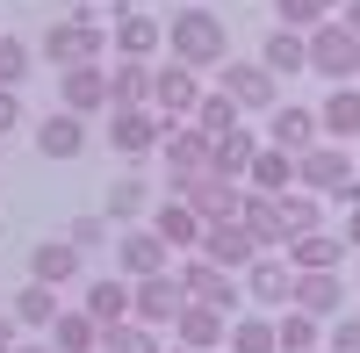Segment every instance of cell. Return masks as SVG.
I'll return each mask as SVG.
<instances>
[{
  "label": "cell",
  "mask_w": 360,
  "mask_h": 353,
  "mask_svg": "<svg viewBox=\"0 0 360 353\" xmlns=\"http://www.w3.org/2000/svg\"><path fill=\"white\" fill-rule=\"evenodd\" d=\"M281 224H288V238H303V231H324V195L288 188V195H281Z\"/></svg>",
  "instance_id": "obj_35"
},
{
  "label": "cell",
  "mask_w": 360,
  "mask_h": 353,
  "mask_svg": "<svg viewBox=\"0 0 360 353\" xmlns=\"http://www.w3.org/2000/svg\"><path fill=\"white\" fill-rule=\"evenodd\" d=\"M79 310L94 317L101 332H108V325H130V281H123V274H108V281H86V288H79Z\"/></svg>",
  "instance_id": "obj_23"
},
{
  "label": "cell",
  "mask_w": 360,
  "mask_h": 353,
  "mask_svg": "<svg viewBox=\"0 0 360 353\" xmlns=\"http://www.w3.org/2000/svg\"><path fill=\"white\" fill-rule=\"evenodd\" d=\"M295 181H310V195H332V202H360V181H353V152L346 144H310L295 159Z\"/></svg>",
  "instance_id": "obj_3"
},
{
  "label": "cell",
  "mask_w": 360,
  "mask_h": 353,
  "mask_svg": "<svg viewBox=\"0 0 360 353\" xmlns=\"http://www.w3.org/2000/svg\"><path fill=\"white\" fill-rule=\"evenodd\" d=\"M274 346H281V353H324V325L288 303V310L274 317Z\"/></svg>",
  "instance_id": "obj_33"
},
{
  "label": "cell",
  "mask_w": 360,
  "mask_h": 353,
  "mask_svg": "<svg viewBox=\"0 0 360 353\" xmlns=\"http://www.w3.org/2000/svg\"><path fill=\"white\" fill-rule=\"evenodd\" d=\"M188 123H195L202 137H224V130H238V101H231V94H202V108L188 115Z\"/></svg>",
  "instance_id": "obj_37"
},
{
  "label": "cell",
  "mask_w": 360,
  "mask_h": 353,
  "mask_svg": "<svg viewBox=\"0 0 360 353\" xmlns=\"http://www.w3.org/2000/svg\"><path fill=\"white\" fill-rule=\"evenodd\" d=\"M166 51H173V65H188V72H202V65H224V51H231V29L209 15V8H180L173 22H166Z\"/></svg>",
  "instance_id": "obj_1"
},
{
  "label": "cell",
  "mask_w": 360,
  "mask_h": 353,
  "mask_svg": "<svg viewBox=\"0 0 360 353\" xmlns=\"http://www.w3.org/2000/svg\"><path fill=\"white\" fill-rule=\"evenodd\" d=\"M245 296H252V303H266V310H281V303L295 296V267H288L281 252H259L252 267H245Z\"/></svg>",
  "instance_id": "obj_20"
},
{
  "label": "cell",
  "mask_w": 360,
  "mask_h": 353,
  "mask_svg": "<svg viewBox=\"0 0 360 353\" xmlns=\"http://www.w3.org/2000/svg\"><path fill=\"white\" fill-rule=\"evenodd\" d=\"M259 65L274 72V79H281V72H303V65H310V44L295 37V29H274V37L259 44Z\"/></svg>",
  "instance_id": "obj_34"
},
{
  "label": "cell",
  "mask_w": 360,
  "mask_h": 353,
  "mask_svg": "<svg viewBox=\"0 0 360 353\" xmlns=\"http://www.w3.org/2000/svg\"><path fill=\"white\" fill-rule=\"evenodd\" d=\"M159 159H166V181H195V173H209V137L195 123H173L159 137Z\"/></svg>",
  "instance_id": "obj_17"
},
{
  "label": "cell",
  "mask_w": 360,
  "mask_h": 353,
  "mask_svg": "<svg viewBox=\"0 0 360 353\" xmlns=\"http://www.w3.org/2000/svg\"><path fill=\"white\" fill-rule=\"evenodd\" d=\"M101 353H166L152 325H108L101 332Z\"/></svg>",
  "instance_id": "obj_38"
},
{
  "label": "cell",
  "mask_w": 360,
  "mask_h": 353,
  "mask_svg": "<svg viewBox=\"0 0 360 353\" xmlns=\"http://www.w3.org/2000/svg\"><path fill=\"white\" fill-rule=\"evenodd\" d=\"M101 217L108 224H137V217H152V181L130 166V173H115L108 181V202H101Z\"/></svg>",
  "instance_id": "obj_24"
},
{
  "label": "cell",
  "mask_w": 360,
  "mask_h": 353,
  "mask_svg": "<svg viewBox=\"0 0 360 353\" xmlns=\"http://www.w3.org/2000/svg\"><path fill=\"white\" fill-rule=\"evenodd\" d=\"M173 353H188V346H173Z\"/></svg>",
  "instance_id": "obj_50"
},
{
  "label": "cell",
  "mask_w": 360,
  "mask_h": 353,
  "mask_svg": "<svg viewBox=\"0 0 360 353\" xmlns=\"http://www.w3.org/2000/svg\"><path fill=\"white\" fill-rule=\"evenodd\" d=\"M303 317H346V288H339V274H295V296H288Z\"/></svg>",
  "instance_id": "obj_26"
},
{
  "label": "cell",
  "mask_w": 360,
  "mask_h": 353,
  "mask_svg": "<svg viewBox=\"0 0 360 353\" xmlns=\"http://www.w3.org/2000/svg\"><path fill=\"white\" fill-rule=\"evenodd\" d=\"M65 8H72V15H94V0H65Z\"/></svg>",
  "instance_id": "obj_48"
},
{
  "label": "cell",
  "mask_w": 360,
  "mask_h": 353,
  "mask_svg": "<svg viewBox=\"0 0 360 353\" xmlns=\"http://www.w3.org/2000/svg\"><path fill=\"white\" fill-rule=\"evenodd\" d=\"M231 353H281L274 346V317H231Z\"/></svg>",
  "instance_id": "obj_36"
},
{
  "label": "cell",
  "mask_w": 360,
  "mask_h": 353,
  "mask_svg": "<svg viewBox=\"0 0 360 353\" xmlns=\"http://www.w3.org/2000/svg\"><path fill=\"white\" fill-rule=\"evenodd\" d=\"M173 195L188 202L202 224H238V210H245V181H224V173H195V181H173Z\"/></svg>",
  "instance_id": "obj_5"
},
{
  "label": "cell",
  "mask_w": 360,
  "mask_h": 353,
  "mask_svg": "<svg viewBox=\"0 0 360 353\" xmlns=\"http://www.w3.org/2000/svg\"><path fill=\"white\" fill-rule=\"evenodd\" d=\"M166 130H173V123H159L152 108H108V130H101V137H108V152H115V159H130V166H137V159H152V152H159V137H166Z\"/></svg>",
  "instance_id": "obj_6"
},
{
  "label": "cell",
  "mask_w": 360,
  "mask_h": 353,
  "mask_svg": "<svg viewBox=\"0 0 360 353\" xmlns=\"http://www.w3.org/2000/svg\"><path fill=\"white\" fill-rule=\"evenodd\" d=\"M123 8H152V0H123Z\"/></svg>",
  "instance_id": "obj_49"
},
{
  "label": "cell",
  "mask_w": 360,
  "mask_h": 353,
  "mask_svg": "<svg viewBox=\"0 0 360 353\" xmlns=\"http://www.w3.org/2000/svg\"><path fill=\"white\" fill-rule=\"evenodd\" d=\"M202 108V79L188 65H152V115L159 123H188Z\"/></svg>",
  "instance_id": "obj_8"
},
{
  "label": "cell",
  "mask_w": 360,
  "mask_h": 353,
  "mask_svg": "<svg viewBox=\"0 0 360 353\" xmlns=\"http://www.w3.org/2000/svg\"><path fill=\"white\" fill-rule=\"evenodd\" d=\"M202 259H217V267L231 274V267H252L259 245L245 238V224H209V231H202Z\"/></svg>",
  "instance_id": "obj_27"
},
{
  "label": "cell",
  "mask_w": 360,
  "mask_h": 353,
  "mask_svg": "<svg viewBox=\"0 0 360 353\" xmlns=\"http://www.w3.org/2000/svg\"><path fill=\"white\" fill-rule=\"evenodd\" d=\"M346 252H360V202L346 210Z\"/></svg>",
  "instance_id": "obj_44"
},
{
  "label": "cell",
  "mask_w": 360,
  "mask_h": 353,
  "mask_svg": "<svg viewBox=\"0 0 360 353\" xmlns=\"http://www.w3.org/2000/svg\"><path fill=\"white\" fill-rule=\"evenodd\" d=\"M324 8H332V0H274V15H281V29H295V37H310L317 22H332Z\"/></svg>",
  "instance_id": "obj_39"
},
{
  "label": "cell",
  "mask_w": 360,
  "mask_h": 353,
  "mask_svg": "<svg viewBox=\"0 0 360 353\" xmlns=\"http://www.w3.org/2000/svg\"><path fill=\"white\" fill-rule=\"evenodd\" d=\"M180 303H188V296H180V281L173 274H152V281H130V325H173V317H180Z\"/></svg>",
  "instance_id": "obj_13"
},
{
  "label": "cell",
  "mask_w": 360,
  "mask_h": 353,
  "mask_svg": "<svg viewBox=\"0 0 360 353\" xmlns=\"http://www.w3.org/2000/svg\"><path fill=\"white\" fill-rule=\"evenodd\" d=\"M22 79H29V44L0 37V94H22Z\"/></svg>",
  "instance_id": "obj_40"
},
{
  "label": "cell",
  "mask_w": 360,
  "mask_h": 353,
  "mask_svg": "<svg viewBox=\"0 0 360 353\" xmlns=\"http://www.w3.org/2000/svg\"><path fill=\"white\" fill-rule=\"evenodd\" d=\"M37 152H44V159H58V166H65V159H79V152H86V115L51 108L44 123H37Z\"/></svg>",
  "instance_id": "obj_19"
},
{
  "label": "cell",
  "mask_w": 360,
  "mask_h": 353,
  "mask_svg": "<svg viewBox=\"0 0 360 353\" xmlns=\"http://www.w3.org/2000/svg\"><path fill=\"white\" fill-rule=\"evenodd\" d=\"M115 267H123V281H152V274H173V245L159 238L152 224H130L123 238H115Z\"/></svg>",
  "instance_id": "obj_7"
},
{
  "label": "cell",
  "mask_w": 360,
  "mask_h": 353,
  "mask_svg": "<svg viewBox=\"0 0 360 353\" xmlns=\"http://www.w3.org/2000/svg\"><path fill=\"white\" fill-rule=\"evenodd\" d=\"M108 108H152V65H137V58L108 65Z\"/></svg>",
  "instance_id": "obj_30"
},
{
  "label": "cell",
  "mask_w": 360,
  "mask_h": 353,
  "mask_svg": "<svg viewBox=\"0 0 360 353\" xmlns=\"http://www.w3.org/2000/svg\"><path fill=\"white\" fill-rule=\"evenodd\" d=\"M173 332H180V346L188 353H217L224 339H231V310H217V303H180V317H173Z\"/></svg>",
  "instance_id": "obj_11"
},
{
  "label": "cell",
  "mask_w": 360,
  "mask_h": 353,
  "mask_svg": "<svg viewBox=\"0 0 360 353\" xmlns=\"http://www.w3.org/2000/svg\"><path fill=\"white\" fill-rule=\"evenodd\" d=\"M8 353H58V346H51V339H15Z\"/></svg>",
  "instance_id": "obj_45"
},
{
  "label": "cell",
  "mask_w": 360,
  "mask_h": 353,
  "mask_svg": "<svg viewBox=\"0 0 360 353\" xmlns=\"http://www.w3.org/2000/svg\"><path fill=\"white\" fill-rule=\"evenodd\" d=\"M15 123H29V115H22V94H0V137H8Z\"/></svg>",
  "instance_id": "obj_43"
},
{
  "label": "cell",
  "mask_w": 360,
  "mask_h": 353,
  "mask_svg": "<svg viewBox=\"0 0 360 353\" xmlns=\"http://www.w3.org/2000/svg\"><path fill=\"white\" fill-rule=\"evenodd\" d=\"M58 238H72V245L86 252V245H101V238H108V217H101V210H86V217H72L65 231H58Z\"/></svg>",
  "instance_id": "obj_41"
},
{
  "label": "cell",
  "mask_w": 360,
  "mask_h": 353,
  "mask_svg": "<svg viewBox=\"0 0 360 353\" xmlns=\"http://www.w3.org/2000/svg\"><path fill=\"white\" fill-rule=\"evenodd\" d=\"M245 181H252V195H288V188H295V159L274 152V144H259L252 166H245Z\"/></svg>",
  "instance_id": "obj_32"
},
{
  "label": "cell",
  "mask_w": 360,
  "mask_h": 353,
  "mask_svg": "<svg viewBox=\"0 0 360 353\" xmlns=\"http://www.w3.org/2000/svg\"><path fill=\"white\" fill-rule=\"evenodd\" d=\"M238 224H245V238L259 252L288 245V224H281V195H245V210H238Z\"/></svg>",
  "instance_id": "obj_25"
},
{
  "label": "cell",
  "mask_w": 360,
  "mask_h": 353,
  "mask_svg": "<svg viewBox=\"0 0 360 353\" xmlns=\"http://www.w3.org/2000/svg\"><path fill=\"white\" fill-rule=\"evenodd\" d=\"M108 51L115 58H137V65H152L166 51V22H152L144 8H115V29H108Z\"/></svg>",
  "instance_id": "obj_9"
},
{
  "label": "cell",
  "mask_w": 360,
  "mask_h": 353,
  "mask_svg": "<svg viewBox=\"0 0 360 353\" xmlns=\"http://www.w3.org/2000/svg\"><path fill=\"white\" fill-rule=\"evenodd\" d=\"M152 231H159V238H166L180 259H188V252H202V231H209V224H202L180 195H173V202H159V210H152Z\"/></svg>",
  "instance_id": "obj_21"
},
{
  "label": "cell",
  "mask_w": 360,
  "mask_h": 353,
  "mask_svg": "<svg viewBox=\"0 0 360 353\" xmlns=\"http://www.w3.org/2000/svg\"><path fill=\"white\" fill-rule=\"evenodd\" d=\"M217 94H231L238 101V115H266V108H274V72H266L259 65V58H252V65H217Z\"/></svg>",
  "instance_id": "obj_10"
},
{
  "label": "cell",
  "mask_w": 360,
  "mask_h": 353,
  "mask_svg": "<svg viewBox=\"0 0 360 353\" xmlns=\"http://www.w3.org/2000/svg\"><path fill=\"white\" fill-rule=\"evenodd\" d=\"M79 267H86V252L72 238H37L29 245V281H44V288H72Z\"/></svg>",
  "instance_id": "obj_12"
},
{
  "label": "cell",
  "mask_w": 360,
  "mask_h": 353,
  "mask_svg": "<svg viewBox=\"0 0 360 353\" xmlns=\"http://www.w3.org/2000/svg\"><path fill=\"white\" fill-rule=\"evenodd\" d=\"M266 115H274V130H266V137H274V152L303 159L310 144H324V130H317V108H303V101H274Z\"/></svg>",
  "instance_id": "obj_16"
},
{
  "label": "cell",
  "mask_w": 360,
  "mask_h": 353,
  "mask_svg": "<svg viewBox=\"0 0 360 353\" xmlns=\"http://www.w3.org/2000/svg\"><path fill=\"white\" fill-rule=\"evenodd\" d=\"M339 22H346L353 37H360V0H346V8H339Z\"/></svg>",
  "instance_id": "obj_46"
},
{
  "label": "cell",
  "mask_w": 360,
  "mask_h": 353,
  "mask_svg": "<svg viewBox=\"0 0 360 353\" xmlns=\"http://www.w3.org/2000/svg\"><path fill=\"white\" fill-rule=\"evenodd\" d=\"M51 346H58V353H101V325L72 303V310H58V317H51Z\"/></svg>",
  "instance_id": "obj_31"
},
{
  "label": "cell",
  "mask_w": 360,
  "mask_h": 353,
  "mask_svg": "<svg viewBox=\"0 0 360 353\" xmlns=\"http://www.w3.org/2000/svg\"><path fill=\"white\" fill-rule=\"evenodd\" d=\"M8 346H15V317L0 310V353H8Z\"/></svg>",
  "instance_id": "obj_47"
},
{
  "label": "cell",
  "mask_w": 360,
  "mask_h": 353,
  "mask_svg": "<svg viewBox=\"0 0 360 353\" xmlns=\"http://www.w3.org/2000/svg\"><path fill=\"white\" fill-rule=\"evenodd\" d=\"M324 353H360V310H353V317H332V325H324Z\"/></svg>",
  "instance_id": "obj_42"
},
{
  "label": "cell",
  "mask_w": 360,
  "mask_h": 353,
  "mask_svg": "<svg viewBox=\"0 0 360 353\" xmlns=\"http://www.w3.org/2000/svg\"><path fill=\"white\" fill-rule=\"evenodd\" d=\"M58 310H65V303H58V288H44V281H22V288H15V303H8V317H15L22 332H51V317H58Z\"/></svg>",
  "instance_id": "obj_29"
},
{
  "label": "cell",
  "mask_w": 360,
  "mask_h": 353,
  "mask_svg": "<svg viewBox=\"0 0 360 353\" xmlns=\"http://www.w3.org/2000/svg\"><path fill=\"white\" fill-rule=\"evenodd\" d=\"M58 108L108 115V65H65V72H58Z\"/></svg>",
  "instance_id": "obj_14"
},
{
  "label": "cell",
  "mask_w": 360,
  "mask_h": 353,
  "mask_svg": "<svg viewBox=\"0 0 360 353\" xmlns=\"http://www.w3.org/2000/svg\"><path fill=\"white\" fill-rule=\"evenodd\" d=\"M281 259L295 274H339V259H346V238H332V231H303V238H288Z\"/></svg>",
  "instance_id": "obj_18"
},
{
  "label": "cell",
  "mask_w": 360,
  "mask_h": 353,
  "mask_svg": "<svg viewBox=\"0 0 360 353\" xmlns=\"http://www.w3.org/2000/svg\"><path fill=\"white\" fill-rule=\"evenodd\" d=\"M37 51L51 58L58 72H65V65H101V58H108V29H101L94 15H65V22H51V29H44V44H37Z\"/></svg>",
  "instance_id": "obj_2"
},
{
  "label": "cell",
  "mask_w": 360,
  "mask_h": 353,
  "mask_svg": "<svg viewBox=\"0 0 360 353\" xmlns=\"http://www.w3.org/2000/svg\"><path fill=\"white\" fill-rule=\"evenodd\" d=\"M173 281H180V296H195V303H217V310H231L238 303V288H231V274L217 267V259H202V252H188L173 267Z\"/></svg>",
  "instance_id": "obj_15"
},
{
  "label": "cell",
  "mask_w": 360,
  "mask_h": 353,
  "mask_svg": "<svg viewBox=\"0 0 360 353\" xmlns=\"http://www.w3.org/2000/svg\"><path fill=\"white\" fill-rule=\"evenodd\" d=\"M252 152H259V137L238 123V130H224V137H209V173H224V181H245Z\"/></svg>",
  "instance_id": "obj_28"
},
{
  "label": "cell",
  "mask_w": 360,
  "mask_h": 353,
  "mask_svg": "<svg viewBox=\"0 0 360 353\" xmlns=\"http://www.w3.org/2000/svg\"><path fill=\"white\" fill-rule=\"evenodd\" d=\"M317 130H324V144H353L360 137V86H332L317 101Z\"/></svg>",
  "instance_id": "obj_22"
},
{
  "label": "cell",
  "mask_w": 360,
  "mask_h": 353,
  "mask_svg": "<svg viewBox=\"0 0 360 353\" xmlns=\"http://www.w3.org/2000/svg\"><path fill=\"white\" fill-rule=\"evenodd\" d=\"M303 44H310V72H324L332 86H346V79L360 72V37H353L339 15H332V22H317Z\"/></svg>",
  "instance_id": "obj_4"
}]
</instances>
